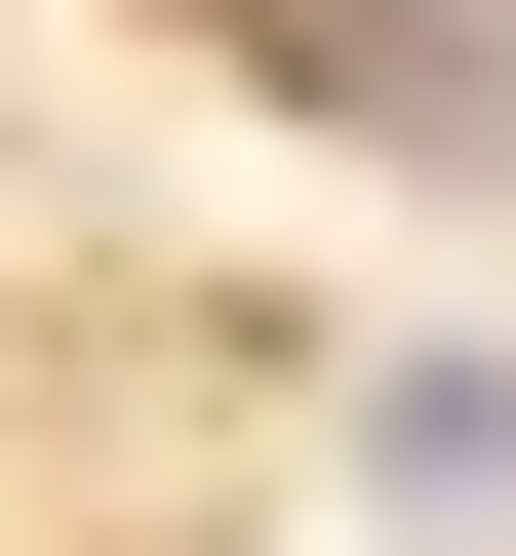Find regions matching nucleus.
<instances>
[{
    "label": "nucleus",
    "instance_id": "obj_1",
    "mask_svg": "<svg viewBox=\"0 0 516 556\" xmlns=\"http://www.w3.org/2000/svg\"><path fill=\"white\" fill-rule=\"evenodd\" d=\"M357 477H398V517H516V358H398V397H357Z\"/></svg>",
    "mask_w": 516,
    "mask_h": 556
}]
</instances>
